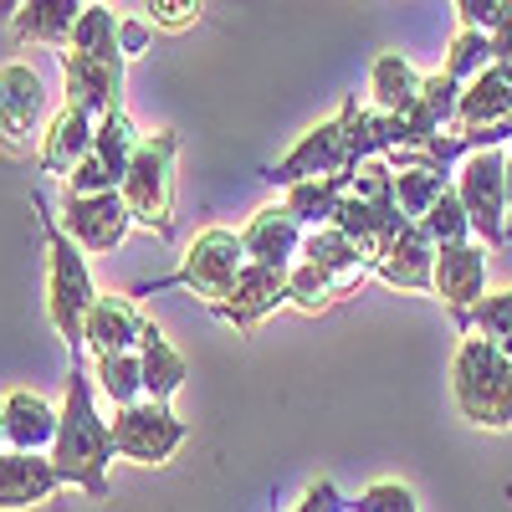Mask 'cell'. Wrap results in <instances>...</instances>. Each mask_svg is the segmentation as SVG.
I'll return each instance as SVG.
<instances>
[{
    "mask_svg": "<svg viewBox=\"0 0 512 512\" xmlns=\"http://www.w3.org/2000/svg\"><path fill=\"white\" fill-rule=\"evenodd\" d=\"M47 456L57 461L67 487L88 492L93 502L108 497V466H113L118 446H113V425L98 415V384H93V374H82V359H72V369H67L62 425H57V441Z\"/></svg>",
    "mask_w": 512,
    "mask_h": 512,
    "instance_id": "obj_1",
    "label": "cell"
},
{
    "mask_svg": "<svg viewBox=\"0 0 512 512\" xmlns=\"http://www.w3.org/2000/svg\"><path fill=\"white\" fill-rule=\"evenodd\" d=\"M36 210H41V236H47V318L67 344V354L82 359V349H88V313L98 303L88 251L67 236V226L57 216H47V200L41 195H36Z\"/></svg>",
    "mask_w": 512,
    "mask_h": 512,
    "instance_id": "obj_2",
    "label": "cell"
},
{
    "mask_svg": "<svg viewBox=\"0 0 512 512\" xmlns=\"http://www.w3.org/2000/svg\"><path fill=\"white\" fill-rule=\"evenodd\" d=\"M451 400L477 431H512V359L482 333H466L451 359Z\"/></svg>",
    "mask_w": 512,
    "mask_h": 512,
    "instance_id": "obj_3",
    "label": "cell"
},
{
    "mask_svg": "<svg viewBox=\"0 0 512 512\" xmlns=\"http://www.w3.org/2000/svg\"><path fill=\"white\" fill-rule=\"evenodd\" d=\"M175 169H180V134L159 128V134H144L134 164H128V175L118 185L134 226L154 231L159 241L175 236Z\"/></svg>",
    "mask_w": 512,
    "mask_h": 512,
    "instance_id": "obj_4",
    "label": "cell"
},
{
    "mask_svg": "<svg viewBox=\"0 0 512 512\" xmlns=\"http://www.w3.org/2000/svg\"><path fill=\"white\" fill-rule=\"evenodd\" d=\"M354 113H359V98H344V108H338L333 118L313 123L303 139L292 144L287 159H277L267 169V185L287 190L297 180H318V175H349V169L359 164V144H354Z\"/></svg>",
    "mask_w": 512,
    "mask_h": 512,
    "instance_id": "obj_5",
    "label": "cell"
},
{
    "mask_svg": "<svg viewBox=\"0 0 512 512\" xmlns=\"http://www.w3.org/2000/svg\"><path fill=\"white\" fill-rule=\"evenodd\" d=\"M241 267H246V246H241V236L226 231V226H210V231H200V236L185 246L175 277H164V282H154V287H139L134 297H144V292H164V287H185V292H195L200 303L210 308V303H221V297L231 292V282L241 277Z\"/></svg>",
    "mask_w": 512,
    "mask_h": 512,
    "instance_id": "obj_6",
    "label": "cell"
},
{
    "mask_svg": "<svg viewBox=\"0 0 512 512\" xmlns=\"http://www.w3.org/2000/svg\"><path fill=\"white\" fill-rule=\"evenodd\" d=\"M456 195L472 216V236L487 246L507 241V149H477L456 164Z\"/></svg>",
    "mask_w": 512,
    "mask_h": 512,
    "instance_id": "obj_7",
    "label": "cell"
},
{
    "mask_svg": "<svg viewBox=\"0 0 512 512\" xmlns=\"http://www.w3.org/2000/svg\"><path fill=\"white\" fill-rule=\"evenodd\" d=\"M113 446L123 461H139V466H164L169 456H175L190 436V425L159 405V400H139V405H118L113 410Z\"/></svg>",
    "mask_w": 512,
    "mask_h": 512,
    "instance_id": "obj_8",
    "label": "cell"
},
{
    "mask_svg": "<svg viewBox=\"0 0 512 512\" xmlns=\"http://www.w3.org/2000/svg\"><path fill=\"white\" fill-rule=\"evenodd\" d=\"M144 134L134 128V118H128L123 108L98 118V139H93V154L82 159L72 175H67V190L72 195H103V190H118L123 175H128V164H134Z\"/></svg>",
    "mask_w": 512,
    "mask_h": 512,
    "instance_id": "obj_9",
    "label": "cell"
},
{
    "mask_svg": "<svg viewBox=\"0 0 512 512\" xmlns=\"http://www.w3.org/2000/svg\"><path fill=\"white\" fill-rule=\"evenodd\" d=\"M47 82L26 62L0 67V144L6 149H31L47 134Z\"/></svg>",
    "mask_w": 512,
    "mask_h": 512,
    "instance_id": "obj_10",
    "label": "cell"
},
{
    "mask_svg": "<svg viewBox=\"0 0 512 512\" xmlns=\"http://www.w3.org/2000/svg\"><path fill=\"white\" fill-rule=\"evenodd\" d=\"M62 226H67V236L88 256H108V251L123 246L128 231H134V216H128L123 190H103V195H72L67 190Z\"/></svg>",
    "mask_w": 512,
    "mask_h": 512,
    "instance_id": "obj_11",
    "label": "cell"
},
{
    "mask_svg": "<svg viewBox=\"0 0 512 512\" xmlns=\"http://www.w3.org/2000/svg\"><path fill=\"white\" fill-rule=\"evenodd\" d=\"M287 272L292 267H262V262H246L241 277L231 282V292L221 303H210L221 323H231L236 333H256L282 303H287Z\"/></svg>",
    "mask_w": 512,
    "mask_h": 512,
    "instance_id": "obj_12",
    "label": "cell"
},
{
    "mask_svg": "<svg viewBox=\"0 0 512 512\" xmlns=\"http://www.w3.org/2000/svg\"><path fill=\"white\" fill-rule=\"evenodd\" d=\"M431 292L451 308L456 328L472 333V308L487 297V256L477 241H461V246H436V277Z\"/></svg>",
    "mask_w": 512,
    "mask_h": 512,
    "instance_id": "obj_13",
    "label": "cell"
},
{
    "mask_svg": "<svg viewBox=\"0 0 512 512\" xmlns=\"http://www.w3.org/2000/svg\"><path fill=\"white\" fill-rule=\"evenodd\" d=\"M62 62V82H67V103L93 113V118H108L123 108V67L128 62H108V57H88V52H57Z\"/></svg>",
    "mask_w": 512,
    "mask_h": 512,
    "instance_id": "obj_14",
    "label": "cell"
},
{
    "mask_svg": "<svg viewBox=\"0 0 512 512\" xmlns=\"http://www.w3.org/2000/svg\"><path fill=\"white\" fill-rule=\"evenodd\" d=\"M62 472L52 456L41 451H6L0 456V512H21V507H41L62 492Z\"/></svg>",
    "mask_w": 512,
    "mask_h": 512,
    "instance_id": "obj_15",
    "label": "cell"
},
{
    "mask_svg": "<svg viewBox=\"0 0 512 512\" xmlns=\"http://www.w3.org/2000/svg\"><path fill=\"white\" fill-rule=\"evenodd\" d=\"M93 139H98V118L62 103V113H52L47 134H41V144H36V169L41 175H62L67 180L72 169L93 154Z\"/></svg>",
    "mask_w": 512,
    "mask_h": 512,
    "instance_id": "obj_16",
    "label": "cell"
},
{
    "mask_svg": "<svg viewBox=\"0 0 512 512\" xmlns=\"http://www.w3.org/2000/svg\"><path fill=\"white\" fill-rule=\"evenodd\" d=\"M374 277H379L384 287L431 292V277H436V241L425 236V226H420V221H405V226H400V236L379 251Z\"/></svg>",
    "mask_w": 512,
    "mask_h": 512,
    "instance_id": "obj_17",
    "label": "cell"
},
{
    "mask_svg": "<svg viewBox=\"0 0 512 512\" xmlns=\"http://www.w3.org/2000/svg\"><path fill=\"white\" fill-rule=\"evenodd\" d=\"M144 328H149V318L139 313L134 292H98V303L88 313V349H93V359L134 354L144 344Z\"/></svg>",
    "mask_w": 512,
    "mask_h": 512,
    "instance_id": "obj_18",
    "label": "cell"
},
{
    "mask_svg": "<svg viewBox=\"0 0 512 512\" xmlns=\"http://www.w3.org/2000/svg\"><path fill=\"white\" fill-rule=\"evenodd\" d=\"M303 221L292 216L287 205H262L256 216L246 221L241 231V246H246V262H262V267H292L303 256Z\"/></svg>",
    "mask_w": 512,
    "mask_h": 512,
    "instance_id": "obj_19",
    "label": "cell"
},
{
    "mask_svg": "<svg viewBox=\"0 0 512 512\" xmlns=\"http://www.w3.org/2000/svg\"><path fill=\"white\" fill-rule=\"evenodd\" d=\"M333 226L344 231V236L369 256V262H379V251L400 236L405 216H400V205H395V200H359V195H344V205H338Z\"/></svg>",
    "mask_w": 512,
    "mask_h": 512,
    "instance_id": "obj_20",
    "label": "cell"
},
{
    "mask_svg": "<svg viewBox=\"0 0 512 512\" xmlns=\"http://www.w3.org/2000/svg\"><path fill=\"white\" fill-rule=\"evenodd\" d=\"M0 405H6V446L11 451H52L62 410L47 395L11 390V395H0Z\"/></svg>",
    "mask_w": 512,
    "mask_h": 512,
    "instance_id": "obj_21",
    "label": "cell"
},
{
    "mask_svg": "<svg viewBox=\"0 0 512 512\" xmlns=\"http://www.w3.org/2000/svg\"><path fill=\"white\" fill-rule=\"evenodd\" d=\"M303 262H313L338 292H349V287H359L364 277H374V262L369 256L338 231V226H318V231H308L303 236Z\"/></svg>",
    "mask_w": 512,
    "mask_h": 512,
    "instance_id": "obj_22",
    "label": "cell"
},
{
    "mask_svg": "<svg viewBox=\"0 0 512 512\" xmlns=\"http://www.w3.org/2000/svg\"><path fill=\"white\" fill-rule=\"evenodd\" d=\"M82 11H88V0H26V6L16 11V21H11V31L21 41H36V47L67 52L72 26L82 21Z\"/></svg>",
    "mask_w": 512,
    "mask_h": 512,
    "instance_id": "obj_23",
    "label": "cell"
},
{
    "mask_svg": "<svg viewBox=\"0 0 512 512\" xmlns=\"http://www.w3.org/2000/svg\"><path fill=\"white\" fill-rule=\"evenodd\" d=\"M139 364H144V400H159V405H169L180 395V384L190 379V364H185V354L164 338V328L159 323H149L144 328V344H139Z\"/></svg>",
    "mask_w": 512,
    "mask_h": 512,
    "instance_id": "obj_24",
    "label": "cell"
},
{
    "mask_svg": "<svg viewBox=\"0 0 512 512\" xmlns=\"http://www.w3.org/2000/svg\"><path fill=\"white\" fill-rule=\"evenodd\" d=\"M420 72L400 57V52H379L369 67V108L379 113H410L420 103Z\"/></svg>",
    "mask_w": 512,
    "mask_h": 512,
    "instance_id": "obj_25",
    "label": "cell"
},
{
    "mask_svg": "<svg viewBox=\"0 0 512 512\" xmlns=\"http://www.w3.org/2000/svg\"><path fill=\"white\" fill-rule=\"evenodd\" d=\"M349 195V175H318V180H297L282 190V205L292 210L303 231H318V226H333L338 205Z\"/></svg>",
    "mask_w": 512,
    "mask_h": 512,
    "instance_id": "obj_26",
    "label": "cell"
},
{
    "mask_svg": "<svg viewBox=\"0 0 512 512\" xmlns=\"http://www.w3.org/2000/svg\"><path fill=\"white\" fill-rule=\"evenodd\" d=\"M451 190V175L446 169H431V164H395V205L405 221H425L441 195Z\"/></svg>",
    "mask_w": 512,
    "mask_h": 512,
    "instance_id": "obj_27",
    "label": "cell"
},
{
    "mask_svg": "<svg viewBox=\"0 0 512 512\" xmlns=\"http://www.w3.org/2000/svg\"><path fill=\"white\" fill-rule=\"evenodd\" d=\"M93 384L98 395L118 410V405H139L144 400V364H139V349L134 354H103L93 359Z\"/></svg>",
    "mask_w": 512,
    "mask_h": 512,
    "instance_id": "obj_28",
    "label": "cell"
},
{
    "mask_svg": "<svg viewBox=\"0 0 512 512\" xmlns=\"http://www.w3.org/2000/svg\"><path fill=\"white\" fill-rule=\"evenodd\" d=\"M72 52H88V57H108V62H123L118 52V16L103 6V0H88V11H82V21L72 26Z\"/></svg>",
    "mask_w": 512,
    "mask_h": 512,
    "instance_id": "obj_29",
    "label": "cell"
},
{
    "mask_svg": "<svg viewBox=\"0 0 512 512\" xmlns=\"http://www.w3.org/2000/svg\"><path fill=\"white\" fill-rule=\"evenodd\" d=\"M333 297H344V292H338V287L313 267V262H303V256H297L292 272H287V303H292L297 313L318 318V313H328V308H333Z\"/></svg>",
    "mask_w": 512,
    "mask_h": 512,
    "instance_id": "obj_30",
    "label": "cell"
},
{
    "mask_svg": "<svg viewBox=\"0 0 512 512\" xmlns=\"http://www.w3.org/2000/svg\"><path fill=\"white\" fill-rule=\"evenodd\" d=\"M492 67V36L487 31H472V26H461L456 36H451V52H446V77H456L461 82V88H466V82H472V77H482Z\"/></svg>",
    "mask_w": 512,
    "mask_h": 512,
    "instance_id": "obj_31",
    "label": "cell"
},
{
    "mask_svg": "<svg viewBox=\"0 0 512 512\" xmlns=\"http://www.w3.org/2000/svg\"><path fill=\"white\" fill-rule=\"evenodd\" d=\"M425 236H431L436 246H461V241H477L472 236V216H466V205H461V195H456V180H451V190L425 210Z\"/></svg>",
    "mask_w": 512,
    "mask_h": 512,
    "instance_id": "obj_32",
    "label": "cell"
},
{
    "mask_svg": "<svg viewBox=\"0 0 512 512\" xmlns=\"http://www.w3.org/2000/svg\"><path fill=\"white\" fill-rule=\"evenodd\" d=\"M472 333H482V338H492V344L512 359V287H502V292H487L482 303L472 308Z\"/></svg>",
    "mask_w": 512,
    "mask_h": 512,
    "instance_id": "obj_33",
    "label": "cell"
},
{
    "mask_svg": "<svg viewBox=\"0 0 512 512\" xmlns=\"http://www.w3.org/2000/svg\"><path fill=\"white\" fill-rule=\"evenodd\" d=\"M349 512H420V502H415V492L405 482H374V487H364L354 497Z\"/></svg>",
    "mask_w": 512,
    "mask_h": 512,
    "instance_id": "obj_34",
    "label": "cell"
},
{
    "mask_svg": "<svg viewBox=\"0 0 512 512\" xmlns=\"http://www.w3.org/2000/svg\"><path fill=\"white\" fill-rule=\"evenodd\" d=\"M144 11L159 31H190L205 16V0H144Z\"/></svg>",
    "mask_w": 512,
    "mask_h": 512,
    "instance_id": "obj_35",
    "label": "cell"
},
{
    "mask_svg": "<svg viewBox=\"0 0 512 512\" xmlns=\"http://www.w3.org/2000/svg\"><path fill=\"white\" fill-rule=\"evenodd\" d=\"M349 507H354V502H349L344 492H338L328 477H318V482L303 492V502H297L292 512H349Z\"/></svg>",
    "mask_w": 512,
    "mask_h": 512,
    "instance_id": "obj_36",
    "label": "cell"
},
{
    "mask_svg": "<svg viewBox=\"0 0 512 512\" xmlns=\"http://www.w3.org/2000/svg\"><path fill=\"white\" fill-rule=\"evenodd\" d=\"M451 6L461 11V26H472V31H492L502 16V0H451Z\"/></svg>",
    "mask_w": 512,
    "mask_h": 512,
    "instance_id": "obj_37",
    "label": "cell"
},
{
    "mask_svg": "<svg viewBox=\"0 0 512 512\" xmlns=\"http://www.w3.org/2000/svg\"><path fill=\"white\" fill-rule=\"evenodd\" d=\"M149 26L154 21H123L118 16V52H123V62H134V57L149 52Z\"/></svg>",
    "mask_w": 512,
    "mask_h": 512,
    "instance_id": "obj_38",
    "label": "cell"
},
{
    "mask_svg": "<svg viewBox=\"0 0 512 512\" xmlns=\"http://www.w3.org/2000/svg\"><path fill=\"white\" fill-rule=\"evenodd\" d=\"M487 36H492V62L512 72V0H502V16H497V26Z\"/></svg>",
    "mask_w": 512,
    "mask_h": 512,
    "instance_id": "obj_39",
    "label": "cell"
},
{
    "mask_svg": "<svg viewBox=\"0 0 512 512\" xmlns=\"http://www.w3.org/2000/svg\"><path fill=\"white\" fill-rule=\"evenodd\" d=\"M21 6H26V0H0V21H16Z\"/></svg>",
    "mask_w": 512,
    "mask_h": 512,
    "instance_id": "obj_40",
    "label": "cell"
},
{
    "mask_svg": "<svg viewBox=\"0 0 512 512\" xmlns=\"http://www.w3.org/2000/svg\"><path fill=\"white\" fill-rule=\"evenodd\" d=\"M11 446H6V405H0V456H6Z\"/></svg>",
    "mask_w": 512,
    "mask_h": 512,
    "instance_id": "obj_41",
    "label": "cell"
},
{
    "mask_svg": "<svg viewBox=\"0 0 512 512\" xmlns=\"http://www.w3.org/2000/svg\"><path fill=\"white\" fill-rule=\"evenodd\" d=\"M507 205H512V144H507Z\"/></svg>",
    "mask_w": 512,
    "mask_h": 512,
    "instance_id": "obj_42",
    "label": "cell"
}]
</instances>
